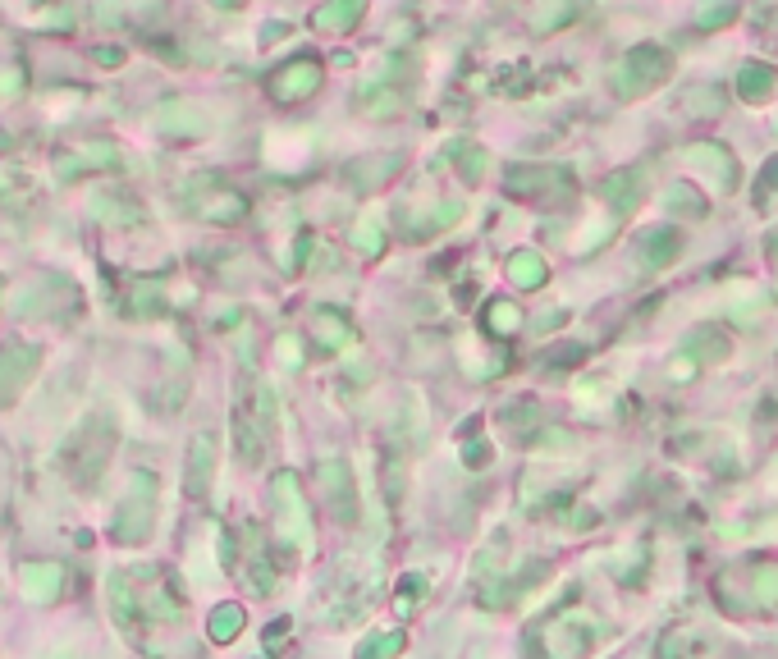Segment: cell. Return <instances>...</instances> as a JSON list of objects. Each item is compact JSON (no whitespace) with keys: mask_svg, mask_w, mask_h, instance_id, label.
I'll return each instance as SVG.
<instances>
[{"mask_svg":"<svg viewBox=\"0 0 778 659\" xmlns=\"http://www.w3.org/2000/svg\"><path fill=\"white\" fill-rule=\"evenodd\" d=\"M669 69H673L669 51H660V46H632L614 74V92L632 101V97H641V92H650V87H660L664 78H669Z\"/></svg>","mask_w":778,"mask_h":659,"instance_id":"1","label":"cell"},{"mask_svg":"<svg viewBox=\"0 0 778 659\" xmlns=\"http://www.w3.org/2000/svg\"><path fill=\"white\" fill-rule=\"evenodd\" d=\"M687 165L701 170V174H710L714 188H724V193L737 184V161L719 147V142H701V147H692V152H687Z\"/></svg>","mask_w":778,"mask_h":659,"instance_id":"3","label":"cell"},{"mask_svg":"<svg viewBox=\"0 0 778 659\" xmlns=\"http://www.w3.org/2000/svg\"><path fill=\"white\" fill-rule=\"evenodd\" d=\"M216 5H229V10H238V5H243V0H216Z\"/></svg>","mask_w":778,"mask_h":659,"instance_id":"18","label":"cell"},{"mask_svg":"<svg viewBox=\"0 0 778 659\" xmlns=\"http://www.w3.org/2000/svg\"><path fill=\"white\" fill-rule=\"evenodd\" d=\"M486 316H490V330H495V335H513V330H518V307L513 303H490Z\"/></svg>","mask_w":778,"mask_h":659,"instance_id":"12","label":"cell"},{"mask_svg":"<svg viewBox=\"0 0 778 659\" xmlns=\"http://www.w3.org/2000/svg\"><path fill=\"white\" fill-rule=\"evenodd\" d=\"M568 174L563 170H531V165H518V170H508V188L518 197H536V193H545L550 184H563Z\"/></svg>","mask_w":778,"mask_h":659,"instance_id":"6","label":"cell"},{"mask_svg":"<svg viewBox=\"0 0 778 659\" xmlns=\"http://www.w3.org/2000/svg\"><path fill=\"white\" fill-rule=\"evenodd\" d=\"M508 275H513V284H522V289H536V284L545 280V261L536 257V252H518V257L508 261Z\"/></svg>","mask_w":778,"mask_h":659,"instance_id":"9","label":"cell"},{"mask_svg":"<svg viewBox=\"0 0 778 659\" xmlns=\"http://www.w3.org/2000/svg\"><path fill=\"white\" fill-rule=\"evenodd\" d=\"M316 321H321V339H325V344H344V339H348V321H344V316L321 312Z\"/></svg>","mask_w":778,"mask_h":659,"instance_id":"14","label":"cell"},{"mask_svg":"<svg viewBox=\"0 0 778 659\" xmlns=\"http://www.w3.org/2000/svg\"><path fill=\"white\" fill-rule=\"evenodd\" d=\"M646 252H650L646 266H669L673 252H678V234H673V229H669V234H664V229H655V234L646 238Z\"/></svg>","mask_w":778,"mask_h":659,"instance_id":"10","label":"cell"},{"mask_svg":"<svg viewBox=\"0 0 778 659\" xmlns=\"http://www.w3.org/2000/svg\"><path fill=\"white\" fill-rule=\"evenodd\" d=\"M362 10H367V0H325L316 10V28L321 33H348L362 19Z\"/></svg>","mask_w":778,"mask_h":659,"instance_id":"4","label":"cell"},{"mask_svg":"<svg viewBox=\"0 0 778 659\" xmlns=\"http://www.w3.org/2000/svg\"><path fill=\"white\" fill-rule=\"evenodd\" d=\"M316 87H321V65H316L312 55H303V60H289V65H284L280 74L271 78L275 101H303V97H312Z\"/></svg>","mask_w":778,"mask_h":659,"instance_id":"2","label":"cell"},{"mask_svg":"<svg viewBox=\"0 0 778 659\" xmlns=\"http://www.w3.org/2000/svg\"><path fill=\"white\" fill-rule=\"evenodd\" d=\"M769 28L778 33V0H774V10H769Z\"/></svg>","mask_w":778,"mask_h":659,"instance_id":"17","label":"cell"},{"mask_svg":"<svg viewBox=\"0 0 778 659\" xmlns=\"http://www.w3.org/2000/svg\"><path fill=\"white\" fill-rule=\"evenodd\" d=\"M353 238H357V248H371V252H380V243H385V238H380V229H371V225H357Z\"/></svg>","mask_w":778,"mask_h":659,"instance_id":"15","label":"cell"},{"mask_svg":"<svg viewBox=\"0 0 778 659\" xmlns=\"http://www.w3.org/2000/svg\"><path fill=\"white\" fill-rule=\"evenodd\" d=\"M605 197L614 202V211H632V206L641 202V184H637V174H614L605 184Z\"/></svg>","mask_w":778,"mask_h":659,"instance_id":"8","label":"cell"},{"mask_svg":"<svg viewBox=\"0 0 778 659\" xmlns=\"http://www.w3.org/2000/svg\"><path fill=\"white\" fill-rule=\"evenodd\" d=\"M769 92H774V69L760 65V60H746V65L737 69V97L765 101Z\"/></svg>","mask_w":778,"mask_h":659,"instance_id":"5","label":"cell"},{"mask_svg":"<svg viewBox=\"0 0 778 659\" xmlns=\"http://www.w3.org/2000/svg\"><path fill=\"white\" fill-rule=\"evenodd\" d=\"M769 193H778V161H769L765 174H760V202H765Z\"/></svg>","mask_w":778,"mask_h":659,"instance_id":"16","label":"cell"},{"mask_svg":"<svg viewBox=\"0 0 778 659\" xmlns=\"http://www.w3.org/2000/svg\"><path fill=\"white\" fill-rule=\"evenodd\" d=\"M664 202H669L673 211H692V216H705V197H701V193H692L687 184L669 188V193H664Z\"/></svg>","mask_w":778,"mask_h":659,"instance_id":"11","label":"cell"},{"mask_svg":"<svg viewBox=\"0 0 778 659\" xmlns=\"http://www.w3.org/2000/svg\"><path fill=\"white\" fill-rule=\"evenodd\" d=\"M403 165V156H376V161H357L353 170H348V179H353L357 188H376L380 179H389V174Z\"/></svg>","mask_w":778,"mask_h":659,"instance_id":"7","label":"cell"},{"mask_svg":"<svg viewBox=\"0 0 778 659\" xmlns=\"http://www.w3.org/2000/svg\"><path fill=\"white\" fill-rule=\"evenodd\" d=\"M737 14V0H714V5H701V28H719V23H728Z\"/></svg>","mask_w":778,"mask_h":659,"instance_id":"13","label":"cell"}]
</instances>
